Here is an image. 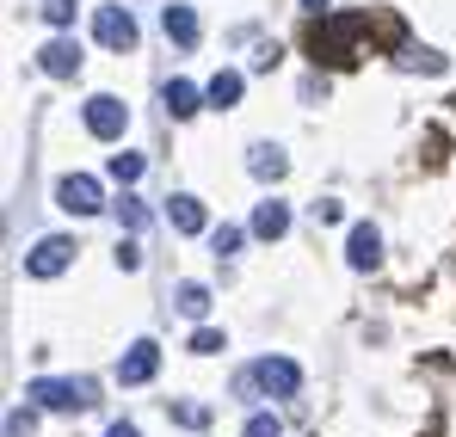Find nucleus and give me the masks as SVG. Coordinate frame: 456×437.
<instances>
[{
    "label": "nucleus",
    "mask_w": 456,
    "mask_h": 437,
    "mask_svg": "<svg viewBox=\"0 0 456 437\" xmlns=\"http://www.w3.org/2000/svg\"><path fill=\"white\" fill-rule=\"evenodd\" d=\"M93 37L124 56V50H136V19H130L124 6H99V12H93Z\"/></svg>",
    "instance_id": "6"
},
{
    "label": "nucleus",
    "mask_w": 456,
    "mask_h": 437,
    "mask_svg": "<svg viewBox=\"0 0 456 437\" xmlns=\"http://www.w3.org/2000/svg\"><path fill=\"white\" fill-rule=\"evenodd\" d=\"M247 437H284V425H278L272 413H253V419H247Z\"/></svg>",
    "instance_id": "23"
},
{
    "label": "nucleus",
    "mask_w": 456,
    "mask_h": 437,
    "mask_svg": "<svg viewBox=\"0 0 456 437\" xmlns=\"http://www.w3.org/2000/svg\"><path fill=\"white\" fill-rule=\"evenodd\" d=\"M228 253H240V228H216V259H228Z\"/></svg>",
    "instance_id": "25"
},
{
    "label": "nucleus",
    "mask_w": 456,
    "mask_h": 437,
    "mask_svg": "<svg viewBox=\"0 0 456 437\" xmlns=\"http://www.w3.org/2000/svg\"><path fill=\"white\" fill-rule=\"evenodd\" d=\"M167 222L179 234H204V204L198 198H167Z\"/></svg>",
    "instance_id": "13"
},
{
    "label": "nucleus",
    "mask_w": 456,
    "mask_h": 437,
    "mask_svg": "<svg viewBox=\"0 0 456 437\" xmlns=\"http://www.w3.org/2000/svg\"><path fill=\"white\" fill-rule=\"evenodd\" d=\"M314 222H339V204L333 198H314Z\"/></svg>",
    "instance_id": "27"
},
{
    "label": "nucleus",
    "mask_w": 456,
    "mask_h": 437,
    "mask_svg": "<svg viewBox=\"0 0 456 437\" xmlns=\"http://www.w3.org/2000/svg\"><path fill=\"white\" fill-rule=\"evenodd\" d=\"M69 259H75V240L69 234H44L25 253V278H56V271H69Z\"/></svg>",
    "instance_id": "5"
},
{
    "label": "nucleus",
    "mask_w": 456,
    "mask_h": 437,
    "mask_svg": "<svg viewBox=\"0 0 456 437\" xmlns=\"http://www.w3.org/2000/svg\"><path fill=\"white\" fill-rule=\"evenodd\" d=\"M179 314H185V320H204V314H210V290H204V284H179Z\"/></svg>",
    "instance_id": "17"
},
{
    "label": "nucleus",
    "mask_w": 456,
    "mask_h": 437,
    "mask_svg": "<svg viewBox=\"0 0 456 437\" xmlns=\"http://www.w3.org/2000/svg\"><path fill=\"white\" fill-rule=\"evenodd\" d=\"M204 99L216 105V111H228V105H240V69H223L210 86H204Z\"/></svg>",
    "instance_id": "16"
},
{
    "label": "nucleus",
    "mask_w": 456,
    "mask_h": 437,
    "mask_svg": "<svg viewBox=\"0 0 456 437\" xmlns=\"http://www.w3.org/2000/svg\"><path fill=\"white\" fill-rule=\"evenodd\" d=\"M56 204H62V210H75V216H99V210H105V198H99V179H86V173H69V179L56 185Z\"/></svg>",
    "instance_id": "7"
},
{
    "label": "nucleus",
    "mask_w": 456,
    "mask_h": 437,
    "mask_svg": "<svg viewBox=\"0 0 456 437\" xmlns=\"http://www.w3.org/2000/svg\"><path fill=\"white\" fill-rule=\"evenodd\" d=\"M247 401H259V388L272 394V401H290L297 388H303V369L290 364V358H259L253 369H240V382H234Z\"/></svg>",
    "instance_id": "2"
},
{
    "label": "nucleus",
    "mask_w": 456,
    "mask_h": 437,
    "mask_svg": "<svg viewBox=\"0 0 456 437\" xmlns=\"http://www.w3.org/2000/svg\"><path fill=\"white\" fill-rule=\"evenodd\" d=\"M247 173H253V179H284V173H290V154L272 148V142H259L253 154H247Z\"/></svg>",
    "instance_id": "12"
},
{
    "label": "nucleus",
    "mask_w": 456,
    "mask_h": 437,
    "mask_svg": "<svg viewBox=\"0 0 456 437\" xmlns=\"http://www.w3.org/2000/svg\"><path fill=\"white\" fill-rule=\"evenodd\" d=\"M160 99H167V111H173V117H191L198 105H210V99H204L191 80H167V93H160Z\"/></svg>",
    "instance_id": "15"
},
{
    "label": "nucleus",
    "mask_w": 456,
    "mask_h": 437,
    "mask_svg": "<svg viewBox=\"0 0 456 437\" xmlns=\"http://www.w3.org/2000/svg\"><path fill=\"white\" fill-rule=\"evenodd\" d=\"M31 432H37V413H31V407L6 413V437H31Z\"/></svg>",
    "instance_id": "21"
},
{
    "label": "nucleus",
    "mask_w": 456,
    "mask_h": 437,
    "mask_svg": "<svg viewBox=\"0 0 456 437\" xmlns=\"http://www.w3.org/2000/svg\"><path fill=\"white\" fill-rule=\"evenodd\" d=\"M118 222H124V228L136 234V228H149V210H142L136 198H118Z\"/></svg>",
    "instance_id": "19"
},
{
    "label": "nucleus",
    "mask_w": 456,
    "mask_h": 437,
    "mask_svg": "<svg viewBox=\"0 0 456 437\" xmlns=\"http://www.w3.org/2000/svg\"><path fill=\"white\" fill-rule=\"evenodd\" d=\"M303 6H308V12H321V6H327V0H303Z\"/></svg>",
    "instance_id": "29"
},
{
    "label": "nucleus",
    "mask_w": 456,
    "mask_h": 437,
    "mask_svg": "<svg viewBox=\"0 0 456 437\" xmlns=\"http://www.w3.org/2000/svg\"><path fill=\"white\" fill-rule=\"evenodd\" d=\"M37 12H44L50 25H69V19H75V0H37Z\"/></svg>",
    "instance_id": "22"
},
{
    "label": "nucleus",
    "mask_w": 456,
    "mask_h": 437,
    "mask_svg": "<svg viewBox=\"0 0 456 437\" xmlns=\"http://www.w3.org/2000/svg\"><path fill=\"white\" fill-rule=\"evenodd\" d=\"M31 401H37L44 413H80V407H93L99 394H93L86 376H37V382H31Z\"/></svg>",
    "instance_id": "3"
},
{
    "label": "nucleus",
    "mask_w": 456,
    "mask_h": 437,
    "mask_svg": "<svg viewBox=\"0 0 456 437\" xmlns=\"http://www.w3.org/2000/svg\"><path fill=\"white\" fill-rule=\"evenodd\" d=\"M86 130H93L99 142H118V136L130 130V111H124V99H111V93H93V99H86Z\"/></svg>",
    "instance_id": "4"
},
{
    "label": "nucleus",
    "mask_w": 456,
    "mask_h": 437,
    "mask_svg": "<svg viewBox=\"0 0 456 437\" xmlns=\"http://www.w3.org/2000/svg\"><path fill=\"white\" fill-rule=\"evenodd\" d=\"M303 50L314 69H358L370 50H407V25L401 12H339V19H314L303 31Z\"/></svg>",
    "instance_id": "1"
},
{
    "label": "nucleus",
    "mask_w": 456,
    "mask_h": 437,
    "mask_svg": "<svg viewBox=\"0 0 456 437\" xmlns=\"http://www.w3.org/2000/svg\"><path fill=\"white\" fill-rule=\"evenodd\" d=\"M111 179L118 185H136L142 179V154H111Z\"/></svg>",
    "instance_id": "18"
},
{
    "label": "nucleus",
    "mask_w": 456,
    "mask_h": 437,
    "mask_svg": "<svg viewBox=\"0 0 456 437\" xmlns=\"http://www.w3.org/2000/svg\"><path fill=\"white\" fill-rule=\"evenodd\" d=\"M167 37L179 50H198V12L191 6H167Z\"/></svg>",
    "instance_id": "14"
},
{
    "label": "nucleus",
    "mask_w": 456,
    "mask_h": 437,
    "mask_svg": "<svg viewBox=\"0 0 456 437\" xmlns=\"http://www.w3.org/2000/svg\"><path fill=\"white\" fill-rule=\"evenodd\" d=\"M444 130H432V136H426V166H432V173H438V166H444Z\"/></svg>",
    "instance_id": "24"
},
{
    "label": "nucleus",
    "mask_w": 456,
    "mask_h": 437,
    "mask_svg": "<svg viewBox=\"0 0 456 437\" xmlns=\"http://www.w3.org/2000/svg\"><path fill=\"white\" fill-rule=\"evenodd\" d=\"M136 265H142V253H136V240H124L118 247V271H136Z\"/></svg>",
    "instance_id": "26"
},
{
    "label": "nucleus",
    "mask_w": 456,
    "mask_h": 437,
    "mask_svg": "<svg viewBox=\"0 0 456 437\" xmlns=\"http://www.w3.org/2000/svg\"><path fill=\"white\" fill-rule=\"evenodd\" d=\"M253 234H259V240H284V234H290V210H284L278 198H265V204L253 210Z\"/></svg>",
    "instance_id": "11"
},
{
    "label": "nucleus",
    "mask_w": 456,
    "mask_h": 437,
    "mask_svg": "<svg viewBox=\"0 0 456 437\" xmlns=\"http://www.w3.org/2000/svg\"><path fill=\"white\" fill-rule=\"evenodd\" d=\"M346 259H352V271H377V265H382V234L370 228V222H358V228H352Z\"/></svg>",
    "instance_id": "10"
},
{
    "label": "nucleus",
    "mask_w": 456,
    "mask_h": 437,
    "mask_svg": "<svg viewBox=\"0 0 456 437\" xmlns=\"http://www.w3.org/2000/svg\"><path fill=\"white\" fill-rule=\"evenodd\" d=\"M191 352H198V358H216V352H223V333H216V327H198V333H191Z\"/></svg>",
    "instance_id": "20"
},
{
    "label": "nucleus",
    "mask_w": 456,
    "mask_h": 437,
    "mask_svg": "<svg viewBox=\"0 0 456 437\" xmlns=\"http://www.w3.org/2000/svg\"><path fill=\"white\" fill-rule=\"evenodd\" d=\"M154 369H160V345H154V339H136V345L118 358V382H130V388H136V382H149Z\"/></svg>",
    "instance_id": "8"
},
{
    "label": "nucleus",
    "mask_w": 456,
    "mask_h": 437,
    "mask_svg": "<svg viewBox=\"0 0 456 437\" xmlns=\"http://www.w3.org/2000/svg\"><path fill=\"white\" fill-rule=\"evenodd\" d=\"M105 437H142V432H136V425H124V419H118V425H111V432H105Z\"/></svg>",
    "instance_id": "28"
},
{
    "label": "nucleus",
    "mask_w": 456,
    "mask_h": 437,
    "mask_svg": "<svg viewBox=\"0 0 456 437\" xmlns=\"http://www.w3.org/2000/svg\"><path fill=\"white\" fill-rule=\"evenodd\" d=\"M37 69L56 74V80H75V74H80V50H75V37H50V44L37 50Z\"/></svg>",
    "instance_id": "9"
}]
</instances>
